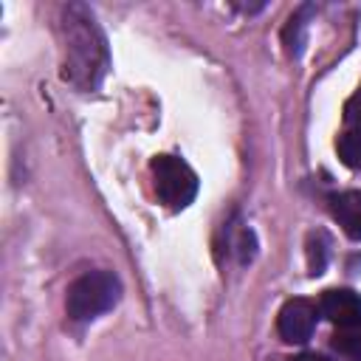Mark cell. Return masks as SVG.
<instances>
[{
    "mask_svg": "<svg viewBox=\"0 0 361 361\" xmlns=\"http://www.w3.org/2000/svg\"><path fill=\"white\" fill-rule=\"evenodd\" d=\"M62 79L79 90H96L110 68L107 39L82 3L62 8Z\"/></svg>",
    "mask_w": 361,
    "mask_h": 361,
    "instance_id": "1",
    "label": "cell"
},
{
    "mask_svg": "<svg viewBox=\"0 0 361 361\" xmlns=\"http://www.w3.org/2000/svg\"><path fill=\"white\" fill-rule=\"evenodd\" d=\"M121 299V282L113 271H87L71 282L65 310L73 322H90L113 310Z\"/></svg>",
    "mask_w": 361,
    "mask_h": 361,
    "instance_id": "2",
    "label": "cell"
},
{
    "mask_svg": "<svg viewBox=\"0 0 361 361\" xmlns=\"http://www.w3.org/2000/svg\"><path fill=\"white\" fill-rule=\"evenodd\" d=\"M149 169H152L155 192H158L164 206L178 212V209H186L195 200V195H197V175H195V169L186 161H180L175 155H155Z\"/></svg>",
    "mask_w": 361,
    "mask_h": 361,
    "instance_id": "3",
    "label": "cell"
},
{
    "mask_svg": "<svg viewBox=\"0 0 361 361\" xmlns=\"http://www.w3.org/2000/svg\"><path fill=\"white\" fill-rule=\"evenodd\" d=\"M316 305L307 299H288L276 316V330L288 344H305L316 327Z\"/></svg>",
    "mask_w": 361,
    "mask_h": 361,
    "instance_id": "4",
    "label": "cell"
},
{
    "mask_svg": "<svg viewBox=\"0 0 361 361\" xmlns=\"http://www.w3.org/2000/svg\"><path fill=\"white\" fill-rule=\"evenodd\" d=\"M319 310L327 322H333L338 330L361 327V296L347 288H330L322 293Z\"/></svg>",
    "mask_w": 361,
    "mask_h": 361,
    "instance_id": "5",
    "label": "cell"
},
{
    "mask_svg": "<svg viewBox=\"0 0 361 361\" xmlns=\"http://www.w3.org/2000/svg\"><path fill=\"white\" fill-rule=\"evenodd\" d=\"M330 214L350 240H361V189H347L333 195Z\"/></svg>",
    "mask_w": 361,
    "mask_h": 361,
    "instance_id": "6",
    "label": "cell"
},
{
    "mask_svg": "<svg viewBox=\"0 0 361 361\" xmlns=\"http://www.w3.org/2000/svg\"><path fill=\"white\" fill-rule=\"evenodd\" d=\"M310 17H313V6H299V8L290 14V20L285 23V28H282V45H285V51H288L290 56H299L302 48H305Z\"/></svg>",
    "mask_w": 361,
    "mask_h": 361,
    "instance_id": "7",
    "label": "cell"
},
{
    "mask_svg": "<svg viewBox=\"0 0 361 361\" xmlns=\"http://www.w3.org/2000/svg\"><path fill=\"white\" fill-rule=\"evenodd\" d=\"M336 149H338V158L350 166V169H358L361 166V130H347L338 135L336 141Z\"/></svg>",
    "mask_w": 361,
    "mask_h": 361,
    "instance_id": "8",
    "label": "cell"
},
{
    "mask_svg": "<svg viewBox=\"0 0 361 361\" xmlns=\"http://www.w3.org/2000/svg\"><path fill=\"white\" fill-rule=\"evenodd\" d=\"M327 265V245H324V237L322 234H310L307 237V268L313 276H319Z\"/></svg>",
    "mask_w": 361,
    "mask_h": 361,
    "instance_id": "9",
    "label": "cell"
},
{
    "mask_svg": "<svg viewBox=\"0 0 361 361\" xmlns=\"http://www.w3.org/2000/svg\"><path fill=\"white\" fill-rule=\"evenodd\" d=\"M333 344H336V350H341V353H361V327L338 330Z\"/></svg>",
    "mask_w": 361,
    "mask_h": 361,
    "instance_id": "10",
    "label": "cell"
},
{
    "mask_svg": "<svg viewBox=\"0 0 361 361\" xmlns=\"http://www.w3.org/2000/svg\"><path fill=\"white\" fill-rule=\"evenodd\" d=\"M344 124L347 130H361V87L344 102Z\"/></svg>",
    "mask_w": 361,
    "mask_h": 361,
    "instance_id": "11",
    "label": "cell"
},
{
    "mask_svg": "<svg viewBox=\"0 0 361 361\" xmlns=\"http://www.w3.org/2000/svg\"><path fill=\"white\" fill-rule=\"evenodd\" d=\"M290 361H330V358H324V355H319V353H302V355H296V358H290Z\"/></svg>",
    "mask_w": 361,
    "mask_h": 361,
    "instance_id": "12",
    "label": "cell"
}]
</instances>
